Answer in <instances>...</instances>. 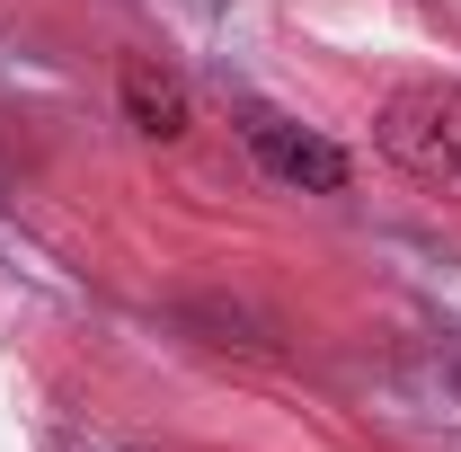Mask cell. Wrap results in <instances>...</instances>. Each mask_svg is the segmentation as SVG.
Instances as JSON below:
<instances>
[{"instance_id": "6da1fadb", "label": "cell", "mask_w": 461, "mask_h": 452, "mask_svg": "<svg viewBox=\"0 0 461 452\" xmlns=\"http://www.w3.org/2000/svg\"><path fill=\"white\" fill-rule=\"evenodd\" d=\"M373 142L426 195H461V80H408V89H391L382 115H373Z\"/></svg>"}, {"instance_id": "7a4b0ae2", "label": "cell", "mask_w": 461, "mask_h": 452, "mask_svg": "<svg viewBox=\"0 0 461 452\" xmlns=\"http://www.w3.org/2000/svg\"><path fill=\"white\" fill-rule=\"evenodd\" d=\"M249 151L285 186H311V195H338L346 186V151L320 142V133H302V124H285V115H249Z\"/></svg>"}, {"instance_id": "3957f363", "label": "cell", "mask_w": 461, "mask_h": 452, "mask_svg": "<svg viewBox=\"0 0 461 452\" xmlns=\"http://www.w3.org/2000/svg\"><path fill=\"white\" fill-rule=\"evenodd\" d=\"M124 115H133L151 142H177V133H186V89H177L160 62L133 54V62H124Z\"/></svg>"}]
</instances>
